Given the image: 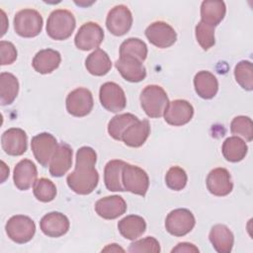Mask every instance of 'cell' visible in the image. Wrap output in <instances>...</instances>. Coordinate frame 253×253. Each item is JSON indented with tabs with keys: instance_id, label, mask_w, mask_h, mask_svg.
<instances>
[{
	"instance_id": "35",
	"label": "cell",
	"mask_w": 253,
	"mask_h": 253,
	"mask_svg": "<svg viewBox=\"0 0 253 253\" xmlns=\"http://www.w3.org/2000/svg\"><path fill=\"white\" fill-rule=\"evenodd\" d=\"M33 192L37 200L43 203H48L55 198L56 187L49 179L40 178L35 182Z\"/></svg>"
},
{
	"instance_id": "38",
	"label": "cell",
	"mask_w": 253,
	"mask_h": 253,
	"mask_svg": "<svg viewBox=\"0 0 253 253\" xmlns=\"http://www.w3.org/2000/svg\"><path fill=\"white\" fill-rule=\"evenodd\" d=\"M188 181L185 170L179 166H172L166 173L165 183L168 188L174 191H181Z\"/></svg>"
},
{
	"instance_id": "12",
	"label": "cell",
	"mask_w": 253,
	"mask_h": 253,
	"mask_svg": "<svg viewBox=\"0 0 253 253\" xmlns=\"http://www.w3.org/2000/svg\"><path fill=\"white\" fill-rule=\"evenodd\" d=\"M145 36L150 43L159 48L169 47L174 44L177 40L175 30L168 23L163 21L150 24L145 30Z\"/></svg>"
},
{
	"instance_id": "34",
	"label": "cell",
	"mask_w": 253,
	"mask_h": 253,
	"mask_svg": "<svg viewBox=\"0 0 253 253\" xmlns=\"http://www.w3.org/2000/svg\"><path fill=\"white\" fill-rule=\"evenodd\" d=\"M234 77L236 82L245 90L253 89V69L249 60H242L235 65Z\"/></svg>"
},
{
	"instance_id": "41",
	"label": "cell",
	"mask_w": 253,
	"mask_h": 253,
	"mask_svg": "<svg viewBox=\"0 0 253 253\" xmlns=\"http://www.w3.org/2000/svg\"><path fill=\"white\" fill-rule=\"evenodd\" d=\"M172 253L174 252H199V249L198 247H196L194 244L192 243H189V242H181V243H178L176 247H174L171 251Z\"/></svg>"
},
{
	"instance_id": "26",
	"label": "cell",
	"mask_w": 253,
	"mask_h": 253,
	"mask_svg": "<svg viewBox=\"0 0 253 253\" xmlns=\"http://www.w3.org/2000/svg\"><path fill=\"white\" fill-rule=\"evenodd\" d=\"M126 162L120 159H114L109 161L104 169V182L109 191L112 192H124L126 191L123 186L122 174L123 168Z\"/></svg>"
},
{
	"instance_id": "24",
	"label": "cell",
	"mask_w": 253,
	"mask_h": 253,
	"mask_svg": "<svg viewBox=\"0 0 253 253\" xmlns=\"http://www.w3.org/2000/svg\"><path fill=\"white\" fill-rule=\"evenodd\" d=\"M214 250L218 253H229L232 250L234 236L231 230L224 224H215L209 235Z\"/></svg>"
},
{
	"instance_id": "8",
	"label": "cell",
	"mask_w": 253,
	"mask_h": 253,
	"mask_svg": "<svg viewBox=\"0 0 253 253\" xmlns=\"http://www.w3.org/2000/svg\"><path fill=\"white\" fill-rule=\"evenodd\" d=\"M66 110L74 117H85L93 109L94 100L90 90L79 87L71 91L66 97Z\"/></svg>"
},
{
	"instance_id": "27",
	"label": "cell",
	"mask_w": 253,
	"mask_h": 253,
	"mask_svg": "<svg viewBox=\"0 0 253 253\" xmlns=\"http://www.w3.org/2000/svg\"><path fill=\"white\" fill-rule=\"evenodd\" d=\"M118 229L125 238L134 240L144 233L146 222L143 217L130 214L125 216L118 222Z\"/></svg>"
},
{
	"instance_id": "28",
	"label": "cell",
	"mask_w": 253,
	"mask_h": 253,
	"mask_svg": "<svg viewBox=\"0 0 253 253\" xmlns=\"http://www.w3.org/2000/svg\"><path fill=\"white\" fill-rule=\"evenodd\" d=\"M226 7L223 1H203L201 5L202 22L212 27L217 26L224 18Z\"/></svg>"
},
{
	"instance_id": "32",
	"label": "cell",
	"mask_w": 253,
	"mask_h": 253,
	"mask_svg": "<svg viewBox=\"0 0 253 253\" xmlns=\"http://www.w3.org/2000/svg\"><path fill=\"white\" fill-rule=\"evenodd\" d=\"M137 121V117L129 113L117 115L109 122L108 132L114 139L122 140V135L124 134L126 129Z\"/></svg>"
},
{
	"instance_id": "43",
	"label": "cell",
	"mask_w": 253,
	"mask_h": 253,
	"mask_svg": "<svg viewBox=\"0 0 253 253\" xmlns=\"http://www.w3.org/2000/svg\"><path fill=\"white\" fill-rule=\"evenodd\" d=\"M1 164H2V167H1V173H2L1 174V183H3L6 180V178L9 176V168L6 166L4 161H2Z\"/></svg>"
},
{
	"instance_id": "15",
	"label": "cell",
	"mask_w": 253,
	"mask_h": 253,
	"mask_svg": "<svg viewBox=\"0 0 253 253\" xmlns=\"http://www.w3.org/2000/svg\"><path fill=\"white\" fill-rule=\"evenodd\" d=\"M1 144L8 155L20 156L26 152L28 147L27 133L22 128L11 127L3 132Z\"/></svg>"
},
{
	"instance_id": "25",
	"label": "cell",
	"mask_w": 253,
	"mask_h": 253,
	"mask_svg": "<svg viewBox=\"0 0 253 253\" xmlns=\"http://www.w3.org/2000/svg\"><path fill=\"white\" fill-rule=\"evenodd\" d=\"M194 87L196 93L203 99L213 98L218 91L216 77L210 71H199L194 77Z\"/></svg>"
},
{
	"instance_id": "29",
	"label": "cell",
	"mask_w": 253,
	"mask_h": 253,
	"mask_svg": "<svg viewBox=\"0 0 253 253\" xmlns=\"http://www.w3.org/2000/svg\"><path fill=\"white\" fill-rule=\"evenodd\" d=\"M85 66L87 71H89V73L92 75L103 76L110 71L112 61L105 50L97 48L87 56Z\"/></svg>"
},
{
	"instance_id": "7",
	"label": "cell",
	"mask_w": 253,
	"mask_h": 253,
	"mask_svg": "<svg viewBox=\"0 0 253 253\" xmlns=\"http://www.w3.org/2000/svg\"><path fill=\"white\" fill-rule=\"evenodd\" d=\"M196 219L191 211L187 209H176L168 213L165 219L166 230L174 236H184L195 226Z\"/></svg>"
},
{
	"instance_id": "16",
	"label": "cell",
	"mask_w": 253,
	"mask_h": 253,
	"mask_svg": "<svg viewBox=\"0 0 253 253\" xmlns=\"http://www.w3.org/2000/svg\"><path fill=\"white\" fill-rule=\"evenodd\" d=\"M207 188L209 192L217 197H224L231 193L233 184L229 172L222 167L212 169L207 177Z\"/></svg>"
},
{
	"instance_id": "20",
	"label": "cell",
	"mask_w": 253,
	"mask_h": 253,
	"mask_svg": "<svg viewBox=\"0 0 253 253\" xmlns=\"http://www.w3.org/2000/svg\"><path fill=\"white\" fill-rule=\"evenodd\" d=\"M38 170L33 161L23 159L19 161L14 168L13 180L15 186L21 191H27L37 181Z\"/></svg>"
},
{
	"instance_id": "33",
	"label": "cell",
	"mask_w": 253,
	"mask_h": 253,
	"mask_svg": "<svg viewBox=\"0 0 253 253\" xmlns=\"http://www.w3.org/2000/svg\"><path fill=\"white\" fill-rule=\"evenodd\" d=\"M120 56H131L143 61L147 56V45L137 38H129L122 42Z\"/></svg>"
},
{
	"instance_id": "6",
	"label": "cell",
	"mask_w": 253,
	"mask_h": 253,
	"mask_svg": "<svg viewBox=\"0 0 253 253\" xmlns=\"http://www.w3.org/2000/svg\"><path fill=\"white\" fill-rule=\"evenodd\" d=\"M123 186L126 191L145 196L149 187V178L146 172L138 166L126 163L122 174Z\"/></svg>"
},
{
	"instance_id": "39",
	"label": "cell",
	"mask_w": 253,
	"mask_h": 253,
	"mask_svg": "<svg viewBox=\"0 0 253 253\" xmlns=\"http://www.w3.org/2000/svg\"><path fill=\"white\" fill-rule=\"evenodd\" d=\"M128 252H153L159 253L160 252V245L156 238L152 236H147L143 239L136 240L129 245Z\"/></svg>"
},
{
	"instance_id": "2",
	"label": "cell",
	"mask_w": 253,
	"mask_h": 253,
	"mask_svg": "<svg viewBox=\"0 0 253 253\" xmlns=\"http://www.w3.org/2000/svg\"><path fill=\"white\" fill-rule=\"evenodd\" d=\"M76 26L74 15L65 9H57L52 11L46 22V34L55 41H63L68 39Z\"/></svg>"
},
{
	"instance_id": "13",
	"label": "cell",
	"mask_w": 253,
	"mask_h": 253,
	"mask_svg": "<svg viewBox=\"0 0 253 253\" xmlns=\"http://www.w3.org/2000/svg\"><path fill=\"white\" fill-rule=\"evenodd\" d=\"M103 40V29L97 23L87 22L79 28L74 42L77 48L81 50H90L98 47Z\"/></svg>"
},
{
	"instance_id": "14",
	"label": "cell",
	"mask_w": 253,
	"mask_h": 253,
	"mask_svg": "<svg viewBox=\"0 0 253 253\" xmlns=\"http://www.w3.org/2000/svg\"><path fill=\"white\" fill-rule=\"evenodd\" d=\"M163 116L167 124L174 126H180L188 124L192 120L194 116V108L188 101L177 99L169 102Z\"/></svg>"
},
{
	"instance_id": "40",
	"label": "cell",
	"mask_w": 253,
	"mask_h": 253,
	"mask_svg": "<svg viewBox=\"0 0 253 253\" xmlns=\"http://www.w3.org/2000/svg\"><path fill=\"white\" fill-rule=\"evenodd\" d=\"M1 65L12 64L17 59V49L15 45L7 41L0 42Z\"/></svg>"
},
{
	"instance_id": "21",
	"label": "cell",
	"mask_w": 253,
	"mask_h": 253,
	"mask_svg": "<svg viewBox=\"0 0 253 253\" xmlns=\"http://www.w3.org/2000/svg\"><path fill=\"white\" fill-rule=\"evenodd\" d=\"M72 148L64 142L58 144L48 164L49 173L53 177H61L71 168Z\"/></svg>"
},
{
	"instance_id": "3",
	"label": "cell",
	"mask_w": 253,
	"mask_h": 253,
	"mask_svg": "<svg viewBox=\"0 0 253 253\" xmlns=\"http://www.w3.org/2000/svg\"><path fill=\"white\" fill-rule=\"evenodd\" d=\"M140 105L149 118H160L169 104L165 90L159 85H148L140 93Z\"/></svg>"
},
{
	"instance_id": "23",
	"label": "cell",
	"mask_w": 253,
	"mask_h": 253,
	"mask_svg": "<svg viewBox=\"0 0 253 253\" xmlns=\"http://www.w3.org/2000/svg\"><path fill=\"white\" fill-rule=\"evenodd\" d=\"M149 133V122L147 120H138L126 129V131L122 135V140L127 146L139 147L146 141Z\"/></svg>"
},
{
	"instance_id": "37",
	"label": "cell",
	"mask_w": 253,
	"mask_h": 253,
	"mask_svg": "<svg viewBox=\"0 0 253 253\" xmlns=\"http://www.w3.org/2000/svg\"><path fill=\"white\" fill-rule=\"evenodd\" d=\"M195 33L197 42L204 50H208L214 45V27L200 21L196 26Z\"/></svg>"
},
{
	"instance_id": "9",
	"label": "cell",
	"mask_w": 253,
	"mask_h": 253,
	"mask_svg": "<svg viewBox=\"0 0 253 253\" xmlns=\"http://www.w3.org/2000/svg\"><path fill=\"white\" fill-rule=\"evenodd\" d=\"M101 105L109 112L119 113L126 108V98L124 90L115 82L104 83L99 92Z\"/></svg>"
},
{
	"instance_id": "31",
	"label": "cell",
	"mask_w": 253,
	"mask_h": 253,
	"mask_svg": "<svg viewBox=\"0 0 253 253\" xmlns=\"http://www.w3.org/2000/svg\"><path fill=\"white\" fill-rule=\"evenodd\" d=\"M19 92V82L15 75L9 72L0 74V102L2 106L14 102Z\"/></svg>"
},
{
	"instance_id": "36",
	"label": "cell",
	"mask_w": 253,
	"mask_h": 253,
	"mask_svg": "<svg viewBox=\"0 0 253 253\" xmlns=\"http://www.w3.org/2000/svg\"><path fill=\"white\" fill-rule=\"evenodd\" d=\"M230 131L234 135H240L247 141L253 139V124L252 120L246 116L235 117L230 124Z\"/></svg>"
},
{
	"instance_id": "4",
	"label": "cell",
	"mask_w": 253,
	"mask_h": 253,
	"mask_svg": "<svg viewBox=\"0 0 253 253\" xmlns=\"http://www.w3.org/2000/svg\"><path fill=\"white\" fill-rule=\"evenodd\" d=\"M42 29V17L34 9H23L14 17V30L23 38L37 37Z\"/></svg>"
},
{
	"instance_id": "22",
	"label": "cell",
	"mask_w": 253,
	"mask_h": 253,
	"mask_svg": "<svg viewBox=\"0 0 253 253\" xmlns=\"http://www.w3.org/2000/svg\"><path fill=\"white\" fill-rule=\"evenodd\" d=\"M61 61L60 53L51 48L42 49L33 58L32 65L34 69L41 74H48L55 70Z\"/></svg>"
},
{
	"instance_id": "11",
	"label": "cell",
	"mask_w": 253,
	"mask_h": 253,
	"mask_svg": "<svg viewBox=\"0 0 253 253\" xmlns=\"http://www.w3.org/2000/svg\"><path fill=\"white\" fill-rule=\"evenodd\" d=\"M132 25V15L129 9L125 5H117L112 8L106 19L107 29L114 36H123L126 34Z\"/></svg>"
},
{
	"instance_id": "42",
	"label": "cell",
	"mask_w": 253,
	"mask_h": 253,
	"mask_svg": "<svg viewBox=\"0 0 253 253\" xmlns=\"http://www.w3.org/2000/svg\"><path fill=\"white\" fill-rule=\"evenodd\" d=\"M102 251H111V252H119V251H121V252H124L125 250L122 247H120L118 244L114 243V244H109Z\"/></svg>"
},
{
	"instance_id": "10",
	"label": "cell",
	"mask_w": 253,
	"mask_h": 253,
	"mask_svg": "<svg viewBox=\"0 0 253 253\" xmlns=\"http://www.w3.org/2000/svg\"><path fill=\"white\" fill-rule=\"evenodd\" d=\"M56 138L48 132H42L32 138L31 148L37 161L43 167L48 166L50 159L57 148Z\"/></svg>"
},
{
	"instance_id": "17",
	"label": "cell",
	"mask_w": 253,
	"mask_h": 253,
	"mask_svg": "<svg viewBox=\"0 0 253 253\" xmlns=\"http://www.w3.org/2000/svg\"><path fill=\"white\" fill-rule=\"evenodd\" d=\"M95 211L105 219H115L126 212V203L121 196H108L96 202Z\"/></svg>"
},
{
	"instance_id": "19",
	"label": "cell",
	"mask_w": 253,
	"mask_h": 253,
	"mask_svg": "<svg viewBox=\"0 0 253 253\" xmlns=\"http://www.w3.org/2000/svg\"><path fill=\"white\" fill-rule=\"evenodd\" d=\"M121 75L129 82H140L146 76V69L142 61L131 56H120L115 62Z\"/></svg>"
},
{
	"instance_id": "1",
	"label": "cell",
	"mask_w": 253,
	"mask_h": 253,
	"mask_svg": "<svg viewBox=\"0 0 253 253\" xmlns=\"http://www.w3.org/2000/svg\"><path fill=\"white\" fill-rule=\"evenodd\" d=\"M97 154L92 147L82 146L76 153V164L66 182L68 187L76 194L88 195L92 193L99 182V174L95 169Z\"/></svg>"
},
{
	"instance_id": "18",
	"label": "cell",
	"mask_w": 253,
	"mask_h": 253,
	"mask_svg": "<svg viewBox=\"0 0 253 253\" xmlns=\"http://www.w3.org/2000/svg\"><path fill=\"white\" fill-rule=\"evenodd\" d=\"M40 226L43 234L49 237H60L69 229V220L66 215L58 211H51L42 216Z\"/></svg>"
},
{
	"instance_id": "5",
	"label": "cell",
	"mask_w": 253,
	"mask_h": 253,
	"mask_svg": "<svg viewBox=\"0 0 253 253\" xmlns=\"http://www.w3.org/2000/svg\"><path fill=\"white\" fill-rule=\"evenodd\" d=\"M5 229L8 237L12 241L24 244L34 237L36 224L31 217L23 214H17L8 219Z\"/></svg>"
},
{
	"instance_id": "30",
	"label": "cell",
	"mask_w": 253,
	"mask_h": 253,
	"mask_svg": "<svg viewBox=\"0 0 253 253\" xmlns=\"http://www.w3.org/2000/svg\"><path fill=\"white\" fill-rule=\"evenodd\" d=\"M223 157L230 162L241 161L247 154L248 147L245 141L237 135L227 137L221 147Z\"/></svg>"
}]
</instances>
